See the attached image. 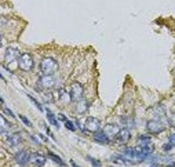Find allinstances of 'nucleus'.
Listing matches in <instances>:
<instances>
[{"label":"nucleus","instance_id":"5","mask_svg":"<svg viewBox=\"0 0 175 167\" xmlns=\"http://www.w3.org/2000/svg\"><path fill=\"white\" fill-rule=\"evenodd\" d=\"M99 127H101V122L98 120L97 118H93V116H90V118L85 119L84 122V131H90V133H97V131H99Z\"/></svg>","mask_w":175,"mask_h":167},{"label":"nucleus","instance_id":"19","mask_svg":"<svg viewBox=\"0 0 175 167\" xmlns=\"http://www.w3.org/2000/svg\"><path fill=\"white\" fill-rule=\"evenodd\" d=\"M48 157L52 160V162H55V163H57V165H61V166H62V165H65V163H64V160H62L61 157L58 156V155L52 153V152H48Z\"/></svg>","mask_w":175,"mask_h":167},{"label":"nucleus","instance_id":"10","mask_svg":"<svg viewBox=\"0 0 175 167\" xmlns=\"http://www.w3.org/2000/svg\"><path fill=\"white\" fill-rule=\"evenodd\" d=\"M6 141H7V144L10 147H17V145H19L22 142V135L19 133H11L7 135Z\"/></svg>","mask_w":175,"mask_h":167},{"label":"nucleus","instance_id":"29","mask_svg":"<svg viewBox=\"0 0 175 167\" xmlns=\"http://www.w3.org/2000/svg\"><path fill=\"white\" fill-rule=\"evenodd\" d=\"M168 142H170L173 147H175V134H173V135L170 137V141H168Z\"/></svg>","mask_w":175,"mask_h":167},{"label":"nucleus","instance_id":"13","mask_svg":"<svg viewBox=\"0 0 175 167\" xmlns=\"http://www.w3.org/2000/svg\"><path fill=\"white\" fill-rule=\"evenodd\" d=\"M46 156L41 153H32L31 155V162L36 166H44L46 165Z\"/></svg>","mask_w":175,"mask_h":167},{"label":"nucleus","instance_id":"18","mask_svg":"<svg viewBox=\"0 0 175 167\" xmlns=\"http://www.w3.org/2000/svg\"><path fill=\"white\" fill-rule=\"evenodd\" d=\"M46 112H47V119H48L50 123H51L52 126H55V127H59V124L57 122V118L54 116V113H52L51 111H48V109H46Z\"/></svg>","mask_w":175,"mask_h":167},{"label":"nucleus","instance_id":"9","mask_svg":"<svg viewBox=\"0 0 175 167\" xmlns=\"http://www.w3.org/2000/svg\"><path fill=\"white\" fill-rule=\"evenodd\" d=\"M130 138H131V133H130L128 129H121L116 135V141L119 144H123V145L127 144V142L130 141Z\"/></svg>","mask_w":175,"mask_h":167},{"label":"nucleus","instance_id":"20","mask_svg":"<svg viewBox=\"0 0 175 167\" xmlns=\"http://www.w3.org/2000/svg\"><path fill=\"white\" fill-rule=\"evenodd\" d=\"M10 129H11V124L6 120V118H2V130H0V131L4 134V133H7Z\"/></svg>","mask_w":175,"mask_h":167},{"label":"nucleus","instance_id":"26","mask_svg":"<svg viewBox=\"0 0 175 167\" xmlns=\"http://www.w3.org/2000/svg\"><path fill=\"white\" fill-rule=\"evenodd\" d=\"M87 160H90V162L93 163V166H101V162H99V160L93 159V157H91V156H87Z\"/></svg>","mask_w":175,"mask_h":167},{"label":"nucleus","instance_id":"21","mask_svg":"<svg viewBox=\"0 0 175 167\" xmlns=\"http://www.w3.org/2000/svg\"><path fill=\"white\" fill-rule=\"evenodd\" d=\"M138 142H139V145H145V144H148V142H152V138L148 135H139Z\"/></svg>","mask_w":175,"mask_h":167},{"label":"nucleus","instance_id":"17","mask_svg":"<svg viewBox=\"0 0 175 167\" xmlns=\"http://www.w3.org/2000/svg\"><path fill=\"white\" fill-rule=\"evenodd\" d=\"M153 113L157 116L159 119H163L165 116V109H164V106H161V105H157L153 108Z\"/></svg>","mask_w":175,"mask_h":167},{"label":"nucleus","instance_id":"8","mask_svg":"<svg viewBox=\"0 0 175 167\" xmlns=\"http://www.w3.org/2000/svg\"><path fill=\"white\" fill-rule=\"evenodd\" d=\"M14 159H15V162L18 163V165L23 166V165H26V163L31 162V153H29L28 151H19V152H17L15 153Z\"/></svg>","mask_w":175,"mask_h":167},{"label":"nucleus","instance_id":"4","mask_svg":"<svg viewBox=\"0 0 175 167\" xmlns=\"http://www.w3.org/2000/svg\"><path fill=\"white\" fill-rule=\"evenodd\" d=\"M55 83H57V80L52 75H43L39 79V87L44 88V90H50L55 86Z\"/></svg>","mask_w":175,"mask_h":167},{"label":"nucleus","instance_id":"30","mask_svg":"<svg viewBox=\"0 0 175 167\" xmlns=\"http://www.w3.org/2000/svg\"><path fill=\"white\" fill-rule=\"evenodd\" d=\"M58 118L61 119V120H64V122H66V120H68V119H66V116H65L64 113H59V115H58Z\"/></svg>","mask_w":175,"mask_h":167},{"label":"nucleus","instance_id":"1","mask_svg":"<svg viewBox=\"0 0 175 167\" xmlns=\"http://www.w3.org/2000/svg\"><path fill=\"white\" fill-rule=\"evenodd\" d=\"M58 71V62L51 57H46L40 62V72L43 75H52Z\"/></svg>","mask_w":175,"mask_h":167},{"label":"nucleus","instance_id":"7","mask_svg":"<svg viewBox=\"0 0 175 167\" xmlns=\"http://www.w3.org/2000/svg\"><path fill=\"white\" fill-rule=\"evenodd\" d=\"M19 51L15 47H8L6 50V55H4V64H11L13 61H15L17 58H19Z\"/></svg>","mask_w":175,"mask_h":167},{"label":"nucleus","instance_id":"15","mask_svg":"<svg viewBox=\"0 0 175 167\" xmlns=\"http://www.w3.org/2000/svg\"><path fill=\"white\" fill-rule=\"evenodd\" d=\"M112 162H113V163H117V165H123V166L132 165V163L130 162L128 159H126L123 155H120V156H113V157H112Z\"/></svg>","mask_w":175,"mask_h":167},{"label":"nucleus","instance_id":"12","mask_svg":"<svg viewBox=\"0 0 175 167\" xmlns=\"http://www.w3.org/2000/svg\"><path fill=\"white\" fill-rule=\"evenodd\" d=\"M88 106H90L88 101H85V100H79V101H76L75 111L77 112L79 115H83V113H85V112L88 111Z\"/></svg>","mask_w":175,"mask_h":167},{"label":"nucleus","instance_id":"28","mask_svg":"<svg viewBox=\"0 0 175 167\" xmlns=\"http://www.w3.org/2000/svg\"><path fill=\"white\" fill-rule=\"evenodd\" d=\"M173 148H174V147L170 144V142H167V144H165L164 147H163V149H164V151H170V149H173Z\"/></svg>","mask_w":175,"mask_h":167},{"label":"nucleus","instance_id":"24","mask_svg":"<svg viewBox=\"0 0 175 167\" xmlns=\"http://www.w3.org/2000/svg\"><path fill=\"white\" fill-rule=\"evenodd\" d=\"M19 119H21V120L23 122V124H25V126H28V127H31V126H32V123H31V122H29V119L26 118V116H23V115H19Z\"/></svg>","mask_w":175,"mask_h":167},{"label":"nucleus","instance_id":"6","mask_svg":"<svg viewBox=\"0 0 175 167\" xmlns=\"http://www.w3.org/2000/svg\"><path fill=\"white\" fill-rule=\"evenodd\" d=\"M83 94H84V88H83V86L80 84V83L75 82L72 84V87H70V95H72V101H79L83 98Z\"/></svg>","mask_w":175,"mask_h":167},{"label":"nucleus","instance_id":"22","mask_svg":"<svg viewBox=\"0 0 175 167\" xmlns=\"http://www.w3.org/2000/svg\"><path fill=\"white\" fill-rule=\"evenodd\" d=\"M28 97H29V100H31L32 102H33L35 105H36V108L39 109V111H41V112H43V106H41V104H39V101H37L36 98H33V97H32V95H28Z\"/></svg>","mask_w":175,"mask_h":167},{"label":"nucleus","instance_id":"16","mask_svg":"<svg viewBox=\"0 0 175 167\" xmlns=\"http://www.w3.org/2000/svg\"><path fill=\"white\" fill-rule=\"evenodd\" d=\"M59 101L62 104H69L72 101V95H70V93H66L65 90H61L59 91Z\"/></svg>","mask_w":175,"mask_h":167},{"label":"nucleus","instance_id":"2","mask_svg":"<svg viewBox=\"0 0 175 167\" xmlns=\"http://www.w3.org/2000/svg\"><path fill=\"white\" fill-rule=\"evenodd\" d=\"M33 57L31 54H28V53H25V54H21L19 58H18V66L19 69L25 71V72H29V71L33 69Z\"/></svg>","mask_w":175,"mask_h":167},{"label":"nucleus","instance_id":"27","mask_svg":"<svg viewBox=\"0 0 175 167\" xmlns=\"http://www.w3.org/2000/svg\"><path fill=\"white\" fill-rule=\"evenodd\" d=\"M3 112L6 113V115H8V116H11V118H15V115H14L13 112L10 111V109H7V108H3Z\"/></svg>","mask_w":175,"mask_h":167},{"label":"nucleus","instance_id":"11","mask_svg":"<svg viewBox=\"0 0 175 167\" xmlns=\"http://www.w3.org/2000/svg\"><path fill=\"white\" fill-rule=\"evenodd\" d=\"M119 131H120V129H119L117 124H106V126L103 127V133H105L110 139L116 138V135L119 134Z\"/></svg>","mask_w":175,"mask_h":167},{"label":"nucleus","instance_id":"23","mask_svg":"<svg viewBox=\"0 0 175 167\" xmlns=\"http://www.w3.org/2000/svg\"><path fill=\"white\" fill-rule=\"evenodd\" d=\"M65 127H66L68 130H70V131H75V130H76L75 124H73L70 120H66V122H65Z\"/></svg>","mask_w":175,"mask_h":167},{"label":"nucleus","instance_id":"31","mask_svg":"<svg viewBox=\"0 0 175 167\" xmlns=\"http://www.w3.org/2000/svg\"><path fill=\"white\" fill-rule=\"evenodd\" d=\"M170 123H171V126H174L175 127V115L171 118V120H170Z\"/></svg>","mask_w":175,"mask_h":167},{"label":"nucleus","instance_id":"25","mask_svg":"<svg viewBox=\"0 0 175 167\" xmlns=\"http://www.w3.org/2000/svg\"><path fill=\"white\" fill-rule=\"evenodd\" d=\"M52 94H46V95H43V100H44V102H52Z\"/></svg>","mask_w":175,"mask_h":167},{"label":"nucleus","instance_id":"14","mask_svg":"<svg viewBox=\"0 0 175 167\" xmlns=\"http://www.w3.org/2000/svg\"><path fill=\"white\" fill-rule=\"evenodd\" d=\"M94 139H95L98 144H102V145L108 144V142L110 141V138H109L103 131H97V133H94Z\"/></svg>","mask_w":175,"mask_h":167},{"label":"nucleus","instance_id":"3","mask_svg":"<svg viewBox=\"0 0 175 167\" xmlns=\"http://www.w3.org/2000/svg\"><path fill=\"white\" fill-rule=\"evenodd\" d=\"M165 124L163 123L161 119H152L146 123V130L150 134H160L161 131H164Z\"/></svg>","mask_w":175,"mask_h":167}]
</instances>
